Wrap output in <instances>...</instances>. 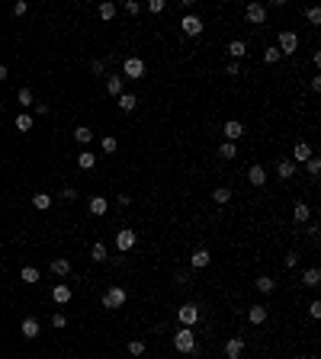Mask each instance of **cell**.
<instances>
[{"instance_id": "6da1fadb", "label": "cell", "mask_w": 321, "mask_h": 359, "mask_svg": "<svg viewBox=\"0 0 321 359\" xmlns=\"http://www.w3.org/2000/svg\"><path fill=\"white\" fill-rule=\"evenodd\" d=\"M174 350L177 353H193L196 350V334H193L190 327H180L174 334Z\"/></svg>"}, {"instance_id": "7a4b0ae2", "label": "cell", "mask_w": 321, "mask_h": 359, "mask_svg": "<svg viewBox=\"0 0 321 359\" xmlns=\"http://www.w3.org/2000/svg\"><path fill=\"white\" fill-rule=\"evenodd\" d=\"M122 74L129 77V80L145 77V61H141V58H135V55H132V58H125V61H122Z\"/></svg>"}, {"instance_id": "3957f363", "label": "cell", "mask_w": 321, "mask_h": 359, "mask_svg": "<svg viewBox=\"0 0 321 359\" xmlns=\"http://www.w3.org/2000/svg\"><path fill=\"white\" fill-rule=\"evenodd\" d=\"M135 244H138V234H135V231H129V228L116 231V247H119V253L132 250V247H135Z\"/></svg>"}, {"instance_id": "277c9868", "label": "cell", "mask_w": 321, "mask_h": 359, "mask_svg": "<svg viewBox=\"0 0 321 359\" xmlns=\"http://www.w3.org/2000/svg\"><path fill=\"white\" fill-rule=\"evenodd\" d=\"M276 48H280V55H292V52L299 48V36H296V32H289V29L280 32V42H276Z\"/></svg>"}, {"instance_id": "5b68a950", "label": "cell", "mask_w": 321, "mask_h": 359, "mask_svg": "<svg viewBox=\"0 0 321 359\" xmlns=\"http://www.w3.org/2000/svg\"><path fill=\"white\" fill-rule=\"evenodd\" d=\"M180 29H183V36H202V19H199L196 13H186L183 16V23H180Z\"/></svg>"}, {"instance_id": "8992f818", "label": "cell", "mask_w": 321, "mask_h": 359, "mask_svg": "<svg viewBox=\"0 0 321 359\" xmlns=\"http://www.w3.org/2000/svg\"><path fill=\"white\" fill-rule=\"evenodd\" d=\"M122 305H125V289H119V285L106 289V295H103V308H122Z\"/></svg>"}, {"instance_id": "52a82bcc", "label": "cell", "mask_w": 321, "mask_h": 359, "mask_svg": "<svg viewBox=\"0 0 321 359\" xmlns=\"http://www.w3.org/2000/svg\"><path fill=\"white\" fill-rule=\"evenodd\" d=\"M177 318H180V324L183 327H193V324L199 321V305H193V302H186L180 311H177Z\"/></svg>"}, {"instance_id": "ba28073f", "label": "cell", "mask_w": 321, "mask_h": 359, "mask_svg": "<svg viewBox=\"0 0 321 359\" xmlns=\"http://www.w3.org/2000/svg\"><path fill=\"white\" fill-rule=\"evenodd\" d=\"M20 334H23V337H26V340H36V337H39V334H42V324H39V321H36V318H26V321H23V324H20Z\"/></svg>"}, {"instance_id": "9c48e42d", "label": "cell", "mask_w": 321, "mask_h": 359, "mask_svg": "<svg viewBox=\"0 0 321 359\" xmlns=\"http://www.w3.org/2000/svg\"><path fill=\"white\" fill-rule=\"evenodd\" d=\"M247 23H254V26H260L263 23V19H267V7H263V3H251V7H247Z\"/></svg>"}, {"instance_id": "30bf717a", "label": "cell", "mask_w": 321, "mask_h": 359, "mask_svg": "<svg viewBox=\"0 0 321 359\" xmlns=\"http://www.w3.org/2000/svg\"><path fill=\"white\" fill-rule=\"evenodd\" d=\"M209 260H212V253H209L206 247H199V250H193L190 266H193V269H202V266H209Z\"/></svg>"}, {"instance_id": "8fae6325", "label": "cell", "mask_w": 321, "mask_h": 359, "mask_svg": "<svg viewBox=\"0 0 321 359\" xmlns=\"http://www.w3.org/2000/svg\"><path fill=\"white\" fill-rule=\"evenodd\" d=\"M241 353H244V340H241V337H231L228 343H225V356H228V359H241Z\"/></svg>"}, {"instance_id": "7c38bea8", "label": "cell", "mask_w": 321, "mask_h": 359, "mask_svg": "<svg viewBox=\"0 0 321 359\" xmlns=\"http://www.w3.org/2000/svg\"><path fill=\"white\" fill-rule=\"evenodd\" d=\"M241 135H244V125L238 122V119H228L225 122V141H238Z\"/></svg>"}, {"instance_id": "4fadbf2b", "label": "cell", "mask_w": 321, "mask_h": 359, "mask_svg": "<svg viewBox=\"0 0 321 359\" xmlns=\"http://www.w3.org/2000/svg\"><path fill=\"white\" fill-rule=\"evenodd\" d=\"M247 180H251V186H263L267 183V170L260 167V164H254V167L247 170Z\"/></svg>"}, {"instance_id": "5bb4252c", "label": "cell", "mask_w": 321, "mask_h": 359, "mask_svg": "<svg viewBox=\"0 0 321 359\" xmlns=\"http://www.w3.org/2000/svg\"><path fill=\"white\" fill-rule=\"evenodd\" d=\"M302 283H305L308 289H318V283H321V269H318V266H308L305 273H302Z\"/></svg>"}, {"instance_id": "9a60e30c", "label": "cell", "mask_w": 321, "mask_h": 359, "mask_svg": "<svg viewBox=\"0 0 321 359\" xmlns=\"http://www.w3.org/2000/svg\"><path fill=\"white\" fill-rule=\"evenodd\" d=\"M308 157H312V148L305 145V141H296V148H292V161H299V164H305Z\"/></svg>"}, {"instance_id": "2e32d148", "label": "cell", "mask_w": 321, "mask_h": 359, "mask_svg": "<svg viewBox=\"0 0 321 359\" xmlns=\"http://www.w3.org/2000/svg\"><path fill=\"white\" fill-rule=\"evenodd\" d=\"M247 321H251L254 327H257V324H263V321H267V308H263V305H251V311H247Z\"/></svg>"}, {"instance_id": "e0dca14e", "label": "cell", "mask_w": 321, "mask_h": 359, "mask_svg": "<svg viewBox=\"0 0 321 359\" xmlns=\"http://www.w3.org/2000/svg\"><path fill=\"white\" fill-rule=\"evenodd\" d=\"M228 55H231V61H238V58L247 55V45L241 42V38H235V42H228Z\"/></svg>"}, {"instance_id": "ac0fdd59", "label": "cell", "mask_w": 321, "mask_h": 359, "mask_svg": "<svg viewBox=\"0 0 321 359\" xmlns=\"http://www.w3.org/2000/svg\"><path fill=\"white\" fill-rule=\"evenodd\" d=\"M119 99V109H122V113H132V109L138 106V96L135 93H122V96H116Z\"/></svg>"}, {"instance_id": "d6986e66", "label": "cell", "mask_w": 321, "mask_h": 359, "mask_svg": "<svg viewBox=\"0 0 321 359\" xmlns=\"http://www.w3.org/2000/svg\"><path fill=\"white\" fill-rule=\"evenodd\" d=\"M87 208H90V215H106L109 202H106L103 196H93V199H90V206H87Z\"/></svg>"}, {"instance_id": "ffe728a7", "label": "cell", "mask_w": 321, "mask_h": 359, "mask_svg": "<svg viewBox=\"0 0 321 359\" xmlns=\"http://www.w3.org/2000/svg\"><path fill=\"white\" fill-rule=\"evenodd\" d=\"M292 218H296L299 225H302V222H308V218H312V208H308L305 202H296V208H292Z\"/></svg>"}, {"instance_id": "44dd1931", "label": "cell", "mask_w": 321, "mask_h": 359, "mask_svg": "<svg viewBox=\"0 0 321 359\" xmlns=\"http://www.w3.org/2000/svg\"><path fill=\"white\" fill-rule=\"evenodd\" d=\"M106 90L113 93V96H122V74H113V77H106Z\"/></svg>"}, {"instance_id": "7402d4cb", "label": "cell", "mask_w": 321, "mask_h": 359, "mask_svg": "<svg viewBox=\"0 0 321 359\" xmlns=\"http://www.w3.org/2000/svg\"><path fill=\"white\" fill-rule=\"evenodd\" d=\"M212 202H215V206H228V202H231V189H228V186H219V189L212 192Z\"/></svg>"}, {"instance_id": "603a6c76", "label": "cell", "mask_w": 321, "mask_h": 359, "mask_svg": "<svg viewBox=\"0 0 321 359\" xmlns=\"http://www.w3.org/2000/svg\"><path fill=\"white\" fill-rule=\"evenodd\" d=\"M52 298L58 302V305H68V302H71V285H55Z\"/></svg>"}, {"instance_id": "cb8c5ba5", "label": "cell", "mask_w": 321, "mask_h": 359, "mask_svg": "<svg viewBox=\"0 0 321 359\" xmlns=\"http://www.w3.org/2000/svg\"><path fill=\"white\" fill-rule=\"evenodd\" d=\"M48 206H52V196H48V192H36V196H32V208H39V212H45Z\"/></svg>"}, {"instance_id": "d4e9b609", "label": "cell", "mask_w": 321, "mask_h": 359, "mask_svg": "<svg viewBox=\"0 0 321 359\" xmlns=\"http://www.w3.org/2000/svg\"><path fill=\"white\" fill-rule=\"evenodd\" d=\"M52 273H55V276H68V273H71V260H64V257L52 260Z\"/></svg>"}, {"instance_id": "484cf974", "label": "cell", "mask_w": 321, "mask_h": 359, "mask_svg": "<svg viewBox=\"0 0 321 359\" xmlns=\"http://www.w3.org/2000/svg\"><path fill=\"white\" fill-rule=\"evenodd\" d=\"M77 164H80L84 170L97 167V154H93V151H80V154H77Z\"/></svg>"}, {"instance_id": "4316f807", "label": "cell", "mask_w": 321, "mask_h": 359, "mask_svg": "<svg viewBox=\"0 0 321 359\" xmlns=\"http://www.w3.org/2000/svg\"><path fill=\"white\" fill-rule=\"evenodd\" d=\"M74 141H80V145L93 141V129H87V125H77V129H74Z\"/></svg>"}, {"instance_id": "83f0119b", "label": "cell", "mask_w": 321, "mask_h": 359, "mask_svg": "<svg viewBox=\"0 0 321 359\" xmlns=\"http://www.w3.org/2000/svg\"><path fill=\"white\" fill-rule=\"evenodd\" d=\"M276 173L283 176V180H292V173H296V164H292V161H280V164H276Z\"/></svg>"}, {"instance_id": "f1b7e54d", "label": "cell", "mask_w": 321, "mask_h": 359, "mask_svg": "<svg viewBox=\"0 0 321 359\" xmlns=\"http://www.w3.org/2000/svg\"><path fill=\"white\" fill-rule=\"evenodd\" d=\"M20 279H23L26 285L39 283V269H36V266H23V269H20Z\"/></svg>"}, {"instance_id": "f546056e", "label": "cell", "mask_w": 321, "mask_h": 359, "mask_svg": "<svg viewBox=\"0 0 321 359\" xmlns=\"http://www.w3.org/2000/svg\"><path fill=\"white\" fill-rule=\"evenodd\" d=\"M90 257H93L97 263H103V260H106V244H103V241H97V244L90 247Z\"/></svg>"}, {"instance_id": "4dcf8cb0", "label": "cell", "mask_w": 321, "mask_h": 359, "mask_svg": "<svg viewBox=\"0 0 321 359\" xmlns=\"http://www.w3.org/2000/svg\"><path fill=\"white\" fill-rule=\"evenodd\" d=\"M219 154H222L225 161H231V157H238V148H235V141H222V148H219Z\"/></svg>"}, {"instance_id": "1f68e13d", "label": "cell", "mask_w": 321, "mask_h": 359, "mask_svg": "<svg viewBox=\"0 0 321 359\" xmlns=\"http://www.w3.org/2000/svg\"><path fill=\"white\" fill-rule=\"evenodd\" d=\"M16 129H20V132H29L32 129V115L29 113H20V115H16Z\"/></svg>"}, {"instance_id": "d6a6232c", "label": "cell", "mask_w": 321, "mask_h": 359, "mask_svg": "<svg viewBox=\"0 0 321 359\" xmlns=\"http://www.w3.org/2000/svg\"><path fill=\"white\" fill-rule=\"evenodd\" d=\"M254 285H257L260 292H267V295H270V292L276 289V283H273V279H270V276H260V279H257V283H254Z\"/></svg>"}, {"instance_id": "836d02e7", "label": "cell", "mask_w": 321, "mask_h": 359, "mask_svg": "<svg viewBox=\"0 0 321 359\" xmlns=\"http://www.w3.org/2000/svg\"><path fill=\"white\" fill-rule=\"evenodd\" d=\"M97 13H100V19H113V16H116V3H100Z\"/></svg>"}, {"instance_id": "e575fe53", "label": "cell", "mask_w": 321, "mask_h": 359, "mask_svg": "<svg viewBox=\"0 0 321 359\" xmlns=\"http://www.w3.org/2000/svg\"><path fill=\"white\" fill-rule=\"evenodd\" d=\"M280 58H283V55H280V48H276V45H270L267 52H263V61H267V64H276Z\"/></svg>"}, {"instance_id": "d590c367", "label": "cell", "mask_w": 321, "mask_h": 359, "mask_svg": "<svg viewBox=\"0 0 321 359\" xmlns=\"http://www.w3.org/2000/svg\"><path fill=\"white\" fill-rule=\"evenodd\" d=\"M16 99H20V106H29V103H32V90H29V87H23V90L16 93Z\"/></svg>"}, {"instance_id": "8d00e7d4", "label": "cell", "mask_w": 321, "mask_h": 359, "mask_svg": "<svg viewBox=\"0 0 321 359\" xmlns=\"http://www.w3.org/2000/svg\"><path fill=\"white\" fill-rule=\"evenodd\" d=\"M305 19H308L312 26H321V10H318V7H312V10L305 13Z\"/></svg>"}, {"instance_id": "74e56055", "label": "cell", "mask_w": 321, "mask_h": 359, "mask_svg": "<svg viewBox=\"0 0 321 359\" xmlns=\"http://www.w3.org/2000/svg\"><path fill=\"white\" fill-rule=\"evenodd\" d=\"M305 167H308V173H312V176H318V173H321V161H318V157H308Z\"/></svg>"}, {"instance_id": "f35d334b", "label": "cell", "mask_w": 321, "mask_h": 359, "mask_svg": "<svg viewBox=\"0 0 321 359\" xmlns=\"http://www.w3.org/2000/svg\"><path fill=\"white\" fill-rule=\"evenodd\" d=\"M129 353H132V356H145V343H141V340H132Z\"/></svg>"}, {"instance_id": "ab89813d", "label": "cell", "mask_w": 321, "mask_h": 359, "mask_svg": "<svg viewBox=\"0 0 321 359\" xmlns=\"http://www.w3.org/2000/svg\"><path fill=\"white\" fill-rule=\"evenodd\" d=\"M100 148H103V154H113V151H116V148H119V145H116V138L109 135V138H103V145H100Z\"/></svg>"}, {"instance_id": "60d3db41", "label": "cell", "mask_w": 321, "mask_h": 359, "mask_svg": "<svg viewBox=\"0 0 321 359\" xmlns=\"http://www.w3.org/2000/svg\"><path fill=\"white\" fill-rule=\"evenodd\" d=\"M64 324H68V318H64L61 311H55L52 314V327H64Z\"/></svg>"}, {"instance_id": "b9f144b4", "label": "cell", "mask_w": 321, "mask_h": 359, "mask_svg": "<svg viewBox=\"0 0 321 359\" xmlns=\"http://www.w3.org/2000/svg\"><path fill=\"white\" fill-rule=\"evenodd\" d=\"M26 10H29V3H26V0H16V3H13V16H23Z\"/></svg>"}, {"instance_id": "7bdbcfd3", "label": "cell", "mask_w": 321, "mask_h": 359, "mask_svg": "<svg viewBox=\"0 0 321 359\" xmlns=\"http://www.w3.org/2000/svg\"><path fill=\"white\" fill-rule=\"evenodd\" d=\"M164 10V0H148V13H160Z\"/></svg>"}, {"instance_id": "ee69618b", "label": "cell", "mask_w": 321, "mask_h": 359, "mask_svg": "<svg viewBox=\"0 0 321 359\" xmlns=\"http://www.w3.org/2000/svg\"><path fill=\"white\" fill-rule=\"evenodd\" d=\"M308 314H312V318H321V302H318V298L308 305Z\"/></svg>"}, {"instance_id": "f6af8a7d", "label": "cell", "mask_w": 321, "mask_h": 359, "mask_svg": "<svg viewBox=\"0 0 321 359\" xmlns=\"http://www.w3.org/2000/svg\"><path fill=\"white\" fill-rule=\"evenodd\" d=\"M296 263H299V253H296V250H289V253H286V266L292 269V266H296Z\"/></svg>"}, {"instance_id": "bcb514c9", "label": "cell", "mask_w": 321, "mask_h": 359, "mask_svg": "<svg viewBox=\"0 0 321 359\" xmlns=\"http://www.w3.org/2000/svg\"><path fill=\"white\" fill-rule=\"evenodd\" d=\"M61 199H77V189H74V186H64V189H61Z\"/></svg>"}, {"instance_id": "7dc6e473", "label": "cell", "mask_w": 321, "mask_h": 359, "mask_svg": "<svg viewBox=\"0 0 321 359\" xmlns=\"http://www.w3.org/2000/svg\"><path fill=\"white\" fill-rule=\"evenodd\" d=\"M138 10H141V7H138L135 0H129V3H125V13H132V16H135V13H138Z\"/></svg>"}, {"instance_id": "c3c4849f", "label": "cell", "mask_w": 321, "mask_h": 359, "mask_svg": "<svg viewBox=\"0 0 321 359\" xmlns=\"http://www.w3.org/2000/svg\"><path fill=\"white\" fill-rule=\"evenodd\" d=\"M225 74L235 77V74H238V61H228V64H225Z\"/></svg>"}, {"instance_id": "681fc988", "label": "cell", "mask_w": 321, "mask_h": 359, "mask_svg": "<svg viewBox=\"0 0 321 359\" xmlns=\"http://www.w3.org/2000/svg\"><path fill=\"white\" fill-rule=\"evenodd\" d=\"M90 68H93V74H103V68H106V64H103V61H100V58H97V61H93Z\"/></svg>"}, {"instance_id": "f907efd6", "label": "cell", "mask_w": 321, "mask_h": 359, "mask_svg": "<svg viewBox=\"0 0 321 359\" xmlns=\"http://www.w3.org/2000/svg\"><path fill=\"white\" fill-rule=\"evenodd\" d=\"M0 80H7V68L3 64H0Z\"/></svg>"}, {"instance_id": "816d5d0a", "label": "cell", "mask_w": 321, "mask_h": 359, "mask_svg": "<svg viewBox=\"0 0 321 359\" xmlns=\"http://www.w3.org/2000/svg\"><path fill=\"white\" fill-rule=\"evenodd\" d=\"M296 359H305V356H296Z\"/></svg>"}, {"instance_id": "f5cc1de1", "label": "cell", "mask_w": 321, "mask_h": 359, "mask_svg": "<svg viewBox=\"0 0 321 359\" xmlns=\"http://www.w3.org/2000/svg\"><path fill=\"white\" fill-rule=\"evenodd\" d=\"M0 106H3V103H0Z\"/></svg>"}]
</instances>
